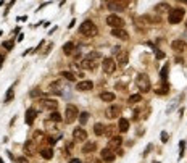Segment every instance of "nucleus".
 <instances>
[{
  "label": "nucleus",
  "mask_w": 187,
  "mask_h": 163,
  "mask_svg": "<svg viewBox=\"0 0 187 163\" xmlns=\"http://www.w3.org/2000/svg\"><path fill=\"white\" fill-rule=\"evenodd\" d=\"M136 86L139 87L140 94H147L150 89H152L150 78L145 75V73H140V75H137V78H136Z\"/></svg>",
  "instance_id": "1"
},
{
  "label": "nucleus",
  "mask_w": 187,
  "mask_h": 163,
  "mask_svg": "<svg viewBox=\"0 0 187 163\" xmlns=\"http://www.w3.org/2000/svg\"><path fill=\"white\" fill-rule=\"evenodd\" d=\"M79 32L81 34H84V36H87V37H94V36H97V26L94 24V21H84L82 24L79 26Z\"/></svg>",
  "instance_id": "2"
},
{
  "label": "nucleus",
  "mask_w": 187,
  "mask_h": 163,
  "mask_svg": "<svg viewBox=\"0 0 187 163\" xmlns=\"http://www.w3.org/2000/svg\"><path fill=\"white\" fill-rule=\"evenodd\" d=\"M79 118V110L76 105H66V110H65V121L69 125V123H74V121Z\"/></svg>",
  "instance_id": "3"
},
{
  "label": "nucleus",
  "mask_w": 187,
  "mask_h": 163,
  "mask_svg": "<svg viewBox=\"0 0 187 163\" xmlns=\"http://www.w3.org/2000/svg\"><path fill=\"white\" fill-rule=\"evenodd\" d=\"M107 24L108 26H111L113 29H123V26H124V21L119 18L118 15H108L107 16Z\"/></svg>",
  "instance_id": "4"
},
{
  "label": "nucleus",
  "mask_w": 187,
  "mask_h": 163,
  "mask_svg": "<svg viewBox=\"0 0 187 163\" xmlns=\"http://www.w3.org/2000/svg\"><path fill=\"white\" fill-rule=\"evenodd\" d=\"M184 18V10H181V8H176V10H171L168 15V21L169 24H177L181 23Z\"/></svg>",
  "instance_id": "5"
},
{
  "label": "nucleus",
  "mask_w": 187,
  "mask_h": 163,
  "mask_svg": "<svg viewBox=\"0 0 187 163\" xmlns=\"http://www.w3.org/2000/svg\"><path fill=\"white\" fill-rule=\"evenodd\" d=\"M102 70L105 75H111V73H115L116 70V61L113 60V58H105L102 61Z\"/></svg>",
  "instance_id": "6"
},
{
  "label": "nucleus",
  "mask_w": 187,
  "mask_h": 163,
  "mask_svg": "<svg viewBox=\"0 0 187 163\" xmlns=\"http://www.w3.org/2000/svg\"><path fill=\"white\" fill-rule=\"evenodd\" d=\"M119 113H121L119 105H110V107L105 110V116L110 118V120H115V118H119Z\"/></svg>",
  "instance_id": "7"
},
{
  "label": "nucleus",
  "mask_w": 187,
  "mask_h": 163,
  "mask_svg": "<svg viewBox=\"0 0 187 163\" xmlns=\"http://www.w3.org/2000/svg\"><path fill=\"white\" fill-rule=\"evenodd\" d=\"M127 61H129V53H127V50H121V52H118V57H116V66L124 68L126 65H127Z\"/></svg>",
  "instance_id": "8"
},
{
  "label": "nucleus",
  "mask_w": 187,
  "mask_h": 163,
  "mask_svg": "<svg viewBox=\"0 0 187 163\" xmlns=\"http://www.w3.org/2000/svg\"><path fill=\"white\" fill-rule=\"evenodd\" d=\"M40 105H42V108H45V110L56 111V107H58V102H56V100H53V99H40Z\"/></svg>",
  "instance_id": "9"
},
{
  "label": "nucleus",
  "mask_w": 187,
  "mask_h": 163,
  "mask_svg": "<svg viewBox=\"0 0 187 163\" xmlns=\"http://www.w3.org/2000/svg\"><path fill=\"white\" fill-rule=\"evenodd\" d=\"M73 139L78 141V142L86 141V139H87V133H86V129H82L81 126L76 128V129H73Z\"/></svg>",
  "instance_id": "10"
},
{
  "label": "nucleus",
  "mask_w": 187,
  "mask_h": 163,
  "mask_svg": "<svg viewBox=\"0 0 187 163\" xmlns=\"http://www.w3.org/2000/svg\"><path fill=\"white\" fill-rule=\"evenodd\" d=\"M100 155H102V160H103V161H107V163L115 161V158H116V153L113 152L111 149H102Z\"/></svg>",
  "instance_id": "11"
},
{
  "label": "nucleus",
  "mask_w": 187,
  "mask_h": 163,
  "mask_svg": "<svg viewBox=\"0 0 187 163\" xmlns=\"http://www.w3.org/2000/svg\"><path fill=\"white\" fill-rule=\"evenodd\" d=\"M97 66H99V63H97L95 60H92V58H84L82 61H81V68L89 70V71L97 70Z\"/></svg>",
  "instance_id": "12"
},
{
  "label": "nucleus",
  "mask_w": 187,
  "mask_h": 163,
  "mask_svg": "<svg viewBox=\"0 0 187 163\" xmlns=\"http://www.w3.org/2000/svg\"><path fill=\"white\" fill-rule=\"evenodd\" d=\"M94 87V83L92 81H81V83H78L76 84V89L78 91H81V92H87V91H91V89Z\"/></svg>",
  "instance_id": "13"
},
{
  "label": "nucleus",
  "mask_w": 187,
  "mask_h": 163,
  "mask_svg": "<svg viewBox=\"0 0 187 163\" xmlns=\"http://www.w3.org/2000/svg\"><path fill=\"white\" fill-rule=\"evenodd\" d=\"M171 48H173V50H176V52H184L185 48H187V44L184 42L182 39H176V40H173V42H171Z\"/></svg>",
  "instance_id": "14"
},
{
  "label": "nucleus",
  "mask_w": 187,
  "mask_h": 163,
  "mask_svg": "<svg viewBox=\"0 0 187 163\" xmlns=\"http://www.w3.org/2000/svg\"><path fill=\"white\" fill-rule=\"evenodd\" d=\"M126 5H127V2H108L107 8L111 11H119V10H123Z\"/></svg>",
  "instance_id": "15"
},
{
  "label": "nucleus",
  "mask_w": 187,
  "mask_h": 163,
  "mask_svg": "<svg viewBox=\"0 0 187 163\" xmlns=\"http://www.w3.org/2000/svg\"><path fill=\"white\" fill-rule=\"evenodd\" d=\"M23 152L26 153V155H34V153H36V144L32 141H28L26 144L23 145Z\"/></svg>",
  "instance_id": "16"
},
{
  "label": "nucleus",
  "mask_w": 187,
  "mask_h": 163,
  "mask_svg": "<svg viewBox=\"0 0 187 163\" xmlns=\"http://www.w3.org/2000/svg\"><path fill=\"white\" fill-rule=\"evenodd\" d=\"M111 34L115 37H118V39H121V40H127L129 39V34H127V31L124 28L123 29H111Z\"/></svg>",
  "instance_id": "17"
},
{
  "label": "nucleus",
  "mask_w": 187,
  "mask_h": 163,
  "mask_svg": "<svg viewBox=\"0 0 187 163\" xmlns=\"http://www.w3.org/2000/svg\"><path fill=\"white\" fill-rule=\"evenodd\" d=\"M155 11L158 13V16L161 15V13H169V11H171V7H169L168 3H158L157 7H155Z\"/></svg>",
  "instance_id": "18"
},
{
  "label": "nucleus",
  "mask_w": 187,
  "mask_h": 163,
  "mask_svg": "<svg viewBox=\"0 0 187 163\" xmlns=\"http://www.w3.org/2000/svg\"><path fill=\"white\" fill-rule=\"evenodd\" d=\"M118 129L121 133H127L129 131V121L126 120V118H119V121H118Z\"/></svg>",
  "instance_id": "19"
},
{
  "label": "nucleus",
  "mask_w": 187,
  "mask_h": 163,
  "mask_svg": "<svg viewBox=\"0 0 187 163\" xmlns=\"http://www.w3.org/2000/svg\"><path fill=\"white\" fill-rule=\"evenodd\" d=\"M121 144H123V139H121L119 136H115V137H111V141H110V147H108V149H119V147H121Z\"/></svg>",
  "instance_id": "20"
},
{
  "label": "nucleus",
  "mask_w": 187,
  "mask_h": 163,
  "mask_svg": "<svg viewBox=\"0 0 187 163\" xmlns=\"http://www.w3.org/2000/svg\"><path fill=\"white\" fill-rule=\"evenodd\" d=\"M95 149H97L95 142H86L82 145V153H92V152H95Z\"/></svg>",
  "instance_id": "21"
},
{
  "label": "nucleus",
  "mask_w": 187,
  "mask_h": 163,
  "mask_svg": "<svg viewBox=\"0 0 187 163\" xmlns=\"http://www.w3.org/2000/svg\"><path fill=\"white\" fill-rule=\"evenodd\" d=\"M34 120H36V110H26V125H32L34 123Z\"/></svg>",
  "instance_id": "22"
},
{
  "label": "nucleus",
  "mask_w": 187,
  "mask_h": 163,
  "mask_svg": "<svg viewBox=\"0 0 187 163\" xmlns=\"http://www.w3.org/2000/svg\"><path fill=\"white\" fill-rule=\"evenodd\" d=\"M40 155H42V158H45V160H50L53 157V150L50 147H44V149H40Z\"/></svg>",
  "instance_id": "23"
},
{
  "label": "nucleus",
  "mask_w": 187,
  "mask_h": 163,
  "mask_svg": "<svg viewBox=\"0 0 187 163\" xmlns=\"http://www.w3.org/2000/svg\"><path fill=\"white\" fill-rule=\"evenodd\" d=\"M100 99L103 102H113V100H115V94H113V92H102Z\"/></svg>",
  "instance_id": "24"
},
{
  "label": "nucleus",
  "mask_w": 187,
  "mask_h": 163,
  "mask_svg": "<svg viewBox=\"0 0 187 163\" xmlns=\"http://www.w3.org/2000/svg\"><path fill=\"white\" fill-rule=\"evenodd\" d=\"M94 133H95L97 136H103V134H105V126H103L102 123H95V125H94Z\"/></svg>",
  "instance_id": "25"
},
{
  "label": "nucleus",
  "mask_w": 187,
  "mask_h": 163,
  "mask_svg": "<svg viewBox=\"0 0 187 163\" xmlns=\"http://www.w3.org/2000/svg\"><path fill=\"white\" fill-rule=\"evenodd\" d=\"M73 52H74V44H73V42H68V44L63 45V53L73 55Z\"/></svg>",
  "instance_id": "26"
},
{
  "label": "nucleus",
  "mask_w": 187,
  "mask_h": 163,
  "mask_svg": "<svg viewBox=\"0 0 187 163\" xmlns=\"http://www.w3.org/2000/svg\"><path fill=\"white\" fill-rule=\"evenodd\" d=\"M13 91H15V86H11L10 89H8V92L5 95V99H3V103H10L11 99H13Z\"/></svg>",
  "instance_id": "27"
},
{
  "label": "nucleus",
  "mask_w": 187,
  "mask_h": 163,
  "mask_svg": "<svg viewBox=\"0 0 187 163\" xmlns=\"http://www.w3.org/2000/svg\"><path fill=\"white\" fill-rule=\"evenodd\" d=\"M44 133L42 131H36L34 133V139H32V142H34V144H37V142H42L44 141Z\"/></svg>",
  "instance_id": "28"
},
{
  "label": "nucleus",
  "mask_w": 187,
  "mask_h": 163,
  "mask_svg": "<svg viewBox=\"0 0 187 163\" xmlns=\"http://www.w3.org/2000/svg\"><path fill=\"white\" fill-rule=\"evenodd\" d=\"M61 78H65L66 81H71V83L76 79V78H74V75H73V73H69V71H61Z\"/></svg>",
  "instance_id": "29"
},
{
  "label": "nucleus",
  "mask_w": 187,
  "mask_h": 163,
  "mask_svg": "<svg viewBox=\"0 0 187 163\" xmlns=\"http://www.w3.org/2000/svg\"><path fill=\"white\" fill-rule=\"evenodd\" d=\"M78 120H79V123H81V125H86V123H87V120H89V113H87V111H82V113L79 115Z\"/></svg>",
  "instance_id": "30"
},
{
  "label": "nucleus",
  "mask_w": 187,
  "mask_h": 163,
  "mask_svg": "<svg viewBox=\"0 0 187 163\" xmlns=\"http://www.w3.org/2000/svg\"><path fill=\"white\" fill-rule=\"evenodd\" d=\"M168 70H169V65H165V66L161 68V71H160V78L163 79V81L168 78Z\"/></svg>",
  "instance_id": "31"
},
{
  "label": "nucleus",
  "mask_w": 187,
  "mask_h": 163,
  "mask_svg": "<svg viewBox=\"0 0 187 163\" xmlns=\"http://www.w3.org/2000/svg\"><path fill=\"white\" fill-rule=\"evenodd\" d=\"M31 99H37V97H40V95H42V91H40V89L39 87H36V89H32V91H31Z\"/></svg>",
  "instance_id": "32"
},
{
  "label": "nucleus",
  "mask_w": 187,
  "mask_h": 163,
  "mask_svg": "<svg viewBox=\"0 0 187 163\" xmlns=\"http://www.w3.org/2000/svg\"><path fill=\"white\" fill-rule=\"evenodd\" d=\"M142 100V95L140 94H134L129 97V103H137V102H140Z\"/></svg>",
  "instance_id": "33"
},
{
  "label": "nucleus",
  "mask_w": 187,
  "mask_h": 163,
  "mask_svg": "<svg viewBox=\"0 0 187 163\" xmlns=\"http://www.w3.org/2000/svg\"><path fill=\"white\" fill-rule=\"evenodd\" d=\"M157 95H165V94H168V86L166 84H163V87H157Z\"/></svg>",
  "instance_id": "34"
},
{
  "label": "nucleus",
  "mask_w": 187,
  "mask_h": 163,
  "mask_svg": "<svg viewBox=\"0 0 187 163\" xmlns=\"http://www.w3.org/2000/svg\"><path fill=\"white\" fill-rule=\"evenodd\" d=\"M50 120L58 123V121H61V115H60L58 111H52V113H50Z\"/></svg>",
  "instance_id": "35"
},
{
  "label": "nucleus",
  "mask_w": 187,
  "mask_h": 163,
  "mask_svg": "<svg viewBox=\"0 0 187 163\" xmlns=\"http://www.w3.org/2000/svg\"><path fill=\"white\" fill-rule=\"evenodd\" d=\"M13 45H15L13 40H7V42H3V48H5V50H11Z\"/></svg>",
  "instance_id": "36"
},
{
  "label": "nucleus",
  "mask_w": 187,
  "mask_h": 163,
  "mask_svg": "<svg viewBox=\"0 0 187 163\" xmlns=\"http://www.w3.org/2000/svg\"><path fill=\"white\" fill-rule=\"evenodd\" d=\"M113 133H115V128H113V126L105 128V134H107V136H113Z\"/></svg>",
  "instance_id": "37"
},
{
  "label": "nucleus",
  "mask_w": 187,
  "mask_h": 163,
  "mask_svg": "<svg viewBox=\"0 0 187 163\" xmlns=\"http://www.w3.org/2000/svg\"><path fill=\"white\" fill-rule=\"evenodd\" d=\"M87 163H100V160H99V158H95V157H94V158L91 157V158L87 160Z\"/></svg>",
  "instance_id": "38"
},
{
  "label": "nucleus",
  "mask_w": 187,
  "mask_h": 163,
  "mask_svg": "<svg viewBox=\"0 0 187 163\" xmlns=\"http://www.w3.org/2000/svg\"><path fill=\"white\" fill-rule=\"evenodd\" d=\"M161 141H163V142L168 141V133H161Z\"/></svg>",
  "instance_id": "39"
},
{
  "label": "nucleus",
  "mask_w": 187,
  "mask_h": 163,
  "mask_svg": "<svg viewBox=\"0 0 187 163\" xmlns=\"http://www.w3.org/2000/svg\"><path fill=\"white\" fill-rule=\"evenodd\" d=\"M157 58H165V53L158 50V52H157Z\"/></svg>",
  "instance_id": "40"
},
{
  "label": "nucleus",
  "mask_w": 187,
  "mask_h": 163,
  "mask_svg": "<svg viewBox=\"0 0 187 163\" xmlns=\"http://www.w3.org/2000/svg\"><path fill=\"white\" fill-rule=\"evenodd\" d=\"M18 163H29V160H28L26 157H23V158H20V160H18Z\"/></svg>",
  "instance_id": "41"
},
{
  "label": "nucleus",
  "mask_w": 187,
  "mask_h": 163,
  "mask_svg": "<svg viewBox=\"0 0 187 163\" xmlns=\"http://www.w3.org/2000/svg\"><path fill=\"white\" fill-rule=\"evenodd\" d=\"M116 89H123V91H124V89H126V86H124V84H119V83H118V84H116Z\"/></svg>",
  "instance_id": "42"
},
{
  "label": "nucleus",
  "mask_w": 187,
  "mask_h": 163,
  "mask_svg": "<svg viewBox=\"0 0 187 163\" xmlns=\"http://www.w3.org/2000/svg\"><path fill=\"white\" fill-rule=\"evenodd\" d=\"M69 163H82L81 160H76V158H73V160H69Z\"/></svg>",
  "instance_id": "43"
},
{
  "label": "nucleus",
  "mask_w": 187,
  "mask_h": 163,
  "mask_svg": "<svg viewBox=\"0 0 187 163\" xmlns=\"http://www.w3.org/2000/svg\"><path fill=\"white\" fill-rule=\"evenodd\" d=\"M2 65H3V55H0V68H2Z\"/></svg>",
  "instance_id": "44"
},
{
  "label": "nucleus",
  "mask_w": 187,
  "mask_h": 163,
  "mask_svg": "<svg viewBox=\"0 0 187 163\" xmlns=\"http://www.w3.org/2000/svg\"><path fill=\"white\" fill-rule=\"evenodd\" d=\"M0 163H3V160H2V158H0Z\"/></svg>",
  "instance_id": "45"
},
{
  "label": "nucleus",
  "mask_w": 187,
  "mask_h": 163,
  "mask_svg": "<svg viewBox=\"0 0 187 163\" xmlns=\"http://www.w3.org/2000/svg\"><path fill=\"white\" fill-rule=\"evenodd\" d=\"M185 28H187V20H185Z\"/></svg>",
  "instance_id": "46"
},
{
  "label": "nucleus",
  "mask_w": 187,
  "mask_h": 163,
  "mask_svg": "<svg viewBox=\"0 0 187 163\" xmlns=\"http://www.w3.org/2000/svg\"><path fill=\"white\" fill-rule=\"evenodd\" d=\"M0 36H2V31H0Z\"/></svg>",
  "instance_id": "47"
}]
</instances>
